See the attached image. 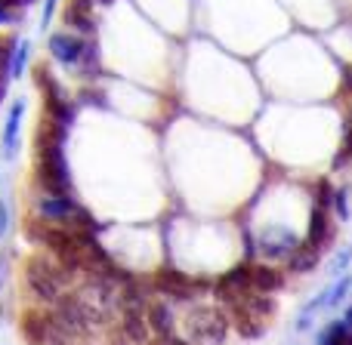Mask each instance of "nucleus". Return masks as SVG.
Here are the masks:
<instances>
[{
	"mask_svg": "<svg viewBox=\"0 0 352 345\" xmlns=\"http://www.w3.org/2000/svg\"><path fill=\"white\" fill-rule=\"evenodd\" d=\"M0 318H3V311H0Z\"/></svg>",
	"mask_w": 352,
	"mask_h": 345,
	"instance_id": "26",
	"label": "nucleus"
},
{
	"mask_svg": "<svg viewBox=\"0 0 352 345\" xmlns=\"http://www.w3.org/2000/svg\"><path fill=\"white\" fill-rule=\"evenodd\" d=\"M68 25H78V31H93V0H72L65 12Z\"/></svg>",
	"mask_w": 352,
	"mask_h": 345,
	"instance_id": "12",
	"label": "nucleus"
},
{
	"mask_svg": "<svg viewBox=\"0 0 352 345\" xmlns=\"http://www.w3.org/2000/svg\"><path fill=\"white\" fill-rule=\"evenodd\" d=\"M56 3H59V0H47V3H43V12H41V28H50V22H53V12H56Z\"/></svg>",
	"mask_w": 352,
	"mask_h": 345,
	"instance_id": "20",
	"label": "nucleus"
},
{
	"mask_svg": "<svg viewBox=\"0 0 352 345\" xmlns=\"http://www.w3.org/2000/svg\"><path fill=\"white\" fill-rule=\"evenodd\" d=\"M50 53L68 68H80L87 56V43L80 40L78 34H68V31H59V34L50 37Z\"/></svg>",
	"mask_w": 352,
	"mask_h": 345,
	"instance_id": "6",
	"label": "nucleus"
},
{
	"mask_svg": "<svg viewBox=\"0 0 352 345\" xmlns=\"http://www.w3.org/2000/svg\"><path fill=\"white\" fill-rule=\"evenodd\" d=\"M10 65H12V53H10V47L0 40V80H6V74H10Z\"/></svg>",
	"mask_w": 352,
	"mask_h": 345,
	"instance_id": "18",
	"label": "nucleus"
},
{
	"mask_svg": "<svg viewBox=\"0 0 352 345\" xmlns=\"http://www.w3.org/2000/svg\"><path fill=\"white\" fill-rule=\"evenodd\" d=\"M250 284H254L256 293L269 296L272 290H278V287L285 284V274L272 265H250Z\"/></svg>",
	"mask_w": 352,
	"mask_h": 345,
	"instance_id": "10",
	"label": "nucleus"
},
{
	"mask_svg": "<svg viewBox=\"0 0 352 345\" xmlns=\"http://www.w3.org/2000/svg\"><path fill=\"white\" fill-rule=\"evenodd\" d=\"M334 210H337V219H340V222H346L349 219V191L346 188L334 191Z\"/></svg>",
	"mask_w": 352,
	"mask_h": 345,
	"instance_id": "17",
	"label": "nucleus"
},
{
	"mask_svg": "<svg viewBox=\"0 0 352 345\" xmlns=\"http://www.w3.org/2000/svg\"><path fill=\"white\" fill-rule=\"evenodd\" d=\"M164 345H192V342H188L186 336H173V340H167Z\"/></svg>",
	"mask_w": 352,
	"mask_h": 345,
	"instance_id": "23",
	"label": "nucleus"
},
{
	"mask_svg": "<svg viewBox=\"0 0 352 345\" xmlns=\"http://www.w3.org/2000/svg\"><path fill=\"white\" fill-rule=\"evenodd\" d=\"M297 247H300V237L291 228H269L256 241V250L263 256H269V259H291L297 253Z\"/></svg>",
	"mask_w": 352,
	"mask_h": 345,
	"instance_id": "5",
	"label": "nucleus"
},
{
	"mask_svg": "<svg viewBox=\"0 0 352 345\" xmlns=\"http://www.w3.org/2000/svg\"><path fill=\"white\" fill-rule=\"evenodd\" d=\"M28 3H31V0H6V6H10V10H16V12L22 10V6H28Z\"/></svg>",
	"mask_w": 352,
	"mask_h": 345,
	"instance_id": "22",
	"label": "nucleus"
},
{
	"mask_svg": "<svg viewBox=\"0 0 352 345\" xmlns=\"http://www.w3.org/2000/svg\"><path fill=\"white\" fill-rule=\"evenodd\" d=\"M12 19H19V12L10 10V6H6V0H0V22H12Z\"/></svg>",
	"mask_w": 352,
	"mask_h": 345,
	"instance_id": "21",
	"label": "nucleus"
},
{
	"mask_svg": "<svg viewBox=\"0 0 352 345\" xmlns=\"http://www.w3.org/2000/svg\"><path fill=\"white\" fill-rule=\"evenodd\" d=\"M31 56V40H19L12 49V65H10V78H22L25 74V62Z\"/></svg>",
	"mask_w": 352,
	"mask_h": 345,
	"instance_id": "15",
	"label": "nucleus"
},
{
	"mask_svg": "<svg viewBox=\"0 0 352 345\" xmlns=\"http://www.w3.org/2000/svg\"><path fill=\"white\" fill-rule=\"evenodd\" d=\"M10 216H12L10 204H6V200H0V237L10 231Z\"/></svg>",
	"mask_w": 352,
	"mask_h": 345,
	"instance_id": "19",
	"label": "nucleus"
},
{
	"mask_svg": "<svg viewBox=\"0 0 352 345\" xmlns=\"http://www.w3.org/2000/svg\"><path fill=\"white\" fill-rule=\"evenodd\" d=\"M84 210L72 194H47L41 191L37 198V213H41V222H50V225H72L74 216Z\"/></svg>",
	"mask_w": 352,
	"mask_h": 345,
	"instance_id": "3",
	"label": "nucleus"
},
{
	"mask_svg": "<svg viewBox=\"0 0 352 345\" xmlns=\"http://www.w3.org/2000/svg\"><path fill=\"white\" fill-rule=\"evenodd\" d=\"M331 237H334V222H331L328 210L316 206V210H312V216H309V235H306V241H303V243L322 253V250L331 243Z\"/></svg>",
	"mask_w": 352,
	"mask_h": 345,
	"instance_id": "9",
	"label": "nucleus"
},
{
	"mask_svg": "<svg viewBox=\"0 0 352 345\" xmlns=\"http://www.w3.org/2000/svg\"><path fill=\"white\" fill-rule=\"evenodd\" d=\"M22 336L31 345H47V340H50V315H41V311H31V315H25Z\"/></svg>",
	"mask_w": 352,
	"mask_h": 345,
	"instance_id": "11",
	"label": "nucleus"
},
{
	"mask_svg": "<svg viewBox=\"0 0 352 345\" xmlns=\"http://www.w3.org/2000/svg\"><path fill=\"white\" fill-rule=\"evenodd\" d=\"M96 3H111V0H96Z\"/></svg>",
	"mask_w": 352,
	"mask_h": 345,
	"instance_id": "25",
	"label": "nucleus"
},
{
	"mask_svg": "<svg viewBox=\"0 0 352 345\" xmlns=\"http://www.w3.org/2000/svg\"><path fill=\"white\" fill-rule=\"evenodd\" d=\"M146 324L148 330H152V336L158 342H167L176 336V321H173V311L167 302H161V299H155V302L146 305Z\"/></svg>",
	"mask_w": 352,
	"mask_h": 345,
	"instance_id": "7",
	"label": "nucleus"
},
{
	"mask_svg": "<svg viewBox=\"0 0 352 345\" xmlns=\"http://www.w3.org/2000/svg\"><path fill=\"white\" fill-rule=\"evenodd\" d=\"M72 281V272L62 265L59 259H50V256H34V259L25 265V284L34 293V299L47 305H56L62 296H65V284Z\"/></svg>",
	"mask_w": 352,
	"mask_h": 345,
	"instance_id": "1",
	"label": "nucleus"
},
{
	"mask_svg": "<svg viewBox=\"0 0 352 345\" xmlns=\"http://www.w3.org/2000/svg\"><path fill=\"white\" fill-rule=\"evenodd\" d=\"M229 336V315L217 305H198L186 318V340L192 345H223Z\"/></svg>",
	"mask_w": 352,
	"mask_h": 345,
	"instance_id": "2",
	"label": "nucleus"
},
{
	"mask_svg": "<svg viewBox=\"0 0 352 345\" xmlns=\"http://www.w3.org/2000/svg\"><path fill=\"white\" fill-rule=\"evenodd\" d=\"M204 281L198 278H188L182 272H161L155 278V290L164 293L167 299H176V302H192L198 293H204Z\"/></svg>",
	"mask_w": 352,
	"mask_h": 345,
	"instance_id": "4",
	"label": "nucleus"
},
{
	"mask_svg": "<svg viewBox=\"0 0 352 345\" xmlns=\"http://www.w3.org/2000/svg\"><path fill=\"white\" fill-rule=\"evenodd\" d=\"M287 262H291V272H309V268L318 262V250H312V247H306V243H300L297 253H294Z\"/></svg>",
	"mask_w": 352,
	"mask_h": 345,
	"instance_id": "14",
	"label": "nucleus"
},
{
	"mask_svg": "<svg viewBox=\"0 0 352 345\" xmlns=\"http://www.w3.org/2000/svg\"><path fill=\"white\" fill-rule=\"evenodd\" d=\"M0 287H3V259H0Z\"/></svg>",
	"mask_w": 352,
	"mask_h": 345,
	"instance_id": "24",
	"label": "nucleus"
},
{
	"mask_svg": "<svg viewBox=\"0 0 352 345\" xmlns=\"http://www.w3.org/2000/svg\"><path fill=\"white\" fill-rule=\"evenodd\" d=\"M22 117H25V99H16L6 111V123H3V158L12 160L19 152V136H22Z\"/></svg>",
	"mask_w": 352,
	"mask_h": 345,
	"instance_id": "8",
	"label": "nucleus"
},
{
	"mask_svg": "<svg viewBox=\"0 0 352 345\" xmlns=\"http://www.w3.org/2000/svg\"><path fill=\"white\" fill-rule=\"evenodd\" d=\"M349 293H352V274H343L337 284H331L328 290H324V309H337Z\"/></svg>",
	"mask_w": 352,
	"mask_h": 345,
	"instance_id": "13",
	"label": "nucleus"
},
{
	"mask_svg": "<svg viewBox=\"0 0 352 345\" xmlns=\"http://www.w3.org/2000/svg\"><path fill=\"white\" fill-rule=\"evenodd\" d=\"M349 265H352V247H343L340 253L331 259L328 274H334V278H343V274H349Z\"/></svg>",
	"mask_w": 352,
	"mask_h": 345,
	"instance_id": "16",
	"label": "nucleus"
}]
</instances>
